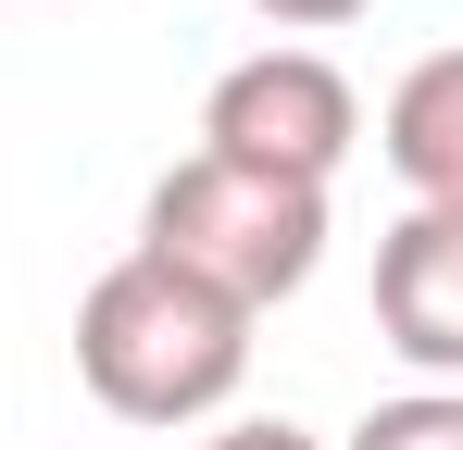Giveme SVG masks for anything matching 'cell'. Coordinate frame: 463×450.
I'll use <instances>...</instances> for the list:
<instances>
[{
  "label": "cell",
  "mask_w": 463,
  "mask_h": 450,
  "mask_svg": "<svg viewBox=\"0 0 463 450\" xmlns=\"http://www.w3.org/2000/svg\"><path fill=\"white\" fill-rule=\"evenodd\" d=\"M76 375H88V400L126 413V426H201L250 375V313L213 300L201 276L151 263V250H126L76 300Z\"/></svg>",
  "instance_id": "cell-1"
},
{
  "label": "cell",
  "mask_w": 463,
  "mask_h": 450,
  "mask_svg": "<svg viewBox=\"0 0 463 450\" xmlns=\"http://www.w3.org/2000/svg\"><path fill=\"white\" fill-rule=\"evenodd\" d=\"M138 250L175 263V276H201L213 300H238V313L263 325V313L301 300L313 263H326V188L238 175V163H213V150H188L151 201H138Z\"/></svg>",
  "instance_id": "cell-2"
},
{
  "label": "cell",
  "mask_w": 463,
  "mask_h": 450,
  "mask_svg": "<svg viewBox=\"0 0 463 450\" xmlns=\"http://www.w3.org/2000/svg\"><path fill=\"white\" fill-rule=\"evenodd\" d=\"M201 150L238 163V175H288V188H326L351 150H364V100L326 51H250V63L213 75L201 100Z\"/></svg>",
  "instance_id": "cell-3"
},
{
  "label": "cell",
  "mask_w": 463,
  "mask_h": 450,
  "mask_svg": "<svg viewBox=\"0 0 463 450\" xmlns=\"http://www.w3.org/2000/svg\"><path fill=\"white\" fill-rule=\"evenodd\" d=\"M376 338L426 388H463V201H413L376 238Z\"/></svg>",
  "instance_id": "cell-4"
},
{
  "label": "cell",
  "mask_w": 463,
  "mask_h": 450,
  "mask_svg": "<svg viewBox=\"0 0 463 450\" xmlns=\"http://www.w3.org/2000/svg\"><path fill=\"white\" fill-rule=\"evenodd\" d=\"M376 150H388V175L413 201H463V51H439V63H413L388 88Z\"/></svg>",
  "instance_id": "cell-5"
},
{
  "label": "cell",
  "mask_w": 463,
  "mask_h": 450,
  "mask_svg": "<svg viewBox=\"0 0 463 450\" xmlns=\"http://www.w3.org/2000/svg\"><path fill=\"white\" fill-rule=\"evenodd\" d=\"M351 450H463V388H401V400H376V413L351 426Z\"/></svg>",
  "instance_id": "cell-6"
},
{
  "label": "cell",
  "mask_w": 463,
  "mask_h": 450,
  "mask_svg": "<svg viewBox=\"0 0 463 450\" xmlns=\"http://www.w3.org/2000/svg\"><path fill=\"white\" fill-rule=\"evenodd\" d=\"M263 25H288V38H326V25H364L376 0H250Z\"/></svg>",
  "instance_id": "cell-7"
},
{
  "label": "cell",
  "mask_w": 463,
  "mask_h": 450,
  "mask_svg": "<svg viewBox=\"0 0 463 450\" xmlns=\"http://www.w3.org/2000/svg\"><path fill=\"white\" fill-rule=\"evenodd\" d=\"M201 450H313L288 413H250V426H226V438H201Z\"/></svg>",
  "instance_id": "cell-8"
},
{
  "label": "cell",
  "mask_w": 463,
  "mask_h": 450,
  "mask_svg": "<svg viewBox=\"0 0 463 450\" xmlns=\"http://www.w3.org/2000/svg\"><path fill=\"white\" fill-rule=\"evenodd\" d=\"M0 13H13V0H0Z\"/></svg>",
  "instance_id": "cell-9"
}]
</instances>
